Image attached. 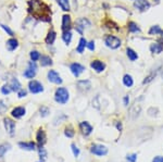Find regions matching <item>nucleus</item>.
<instances>
[{
    "instance_id": "obj_37",
    "label": "nucleus",
    "mask_w": 163,
    "mask_h": 162,
    "mask_svg": "<svg viewBox=\"0 0 163 162\" xmlns=\"http://www.w3.org/2000/svg\"><path fill=\"white\" fill-rule=\"evenodd\" d=\"M64 135L70 137V138H72V137L74 136V131H73V129H71V127H67L65 131H64Z\"/></svg>"
},
{
    "instance_id": "obj_16",
    "label": "nucleus",
    "mask_w": 163,
    "mask_h": 162,
    "mask_svg": "<svg viewBox=\"0 0 163 162\" xmlns=\"http://www.w3.org/2000/svg\"><path fill=\"white\" fill-rule=\"evenodd\" d=\"M36 139H37V144L39 145V147H42V146L46 143V134H45V132L42 129H40L37 132Z\"/></svg>"
},
{
    "instance_id": "obj_52",
    "label": "nucleus",
    "mask_w": 163,
    "mask_h": 162,
    "mask_svg": "<svg viewBox=\"0 0 163 162\" xmlns=\"http://www.w3.org/2000/svg\"><path fill=\"white\" fill-rule=\"evenodd\" d=\"M0 63H1V62H0Z\"/></svg>"
},
{
    "instance_id": "obj_2",
    "label": "nucleus",
    "mask_w": 163,
    "mask_h": 162,
    "mask_svg": "<svg viewBox=\"0 0 163 162\" xmlns=\"http://www.w3.org/2000/svg\"><path fill=\"white\" fill-rule=\"evenodd\" d=\"M70 98V94L67 92V88L64 87H59L58 89L55 90V100L61 104H65L69 101Z\"/></svg>"
},
{
    "instance_id": "obj_31",
    "label": "nucleus",
    "mask_w": 163,
    "mask_h": 162,
    "mask_svg": "<svg viewBox=\"0 0 163 162\" xmlns=\"http://www.w3.org/2000/svg\"><path fill=\"white\" fill-rule=\"evenodd\" d=\"M76 24H78V25H80V26H83L84 28L85 27H88V26H90V22H89L88 20L87 19H85V17H83V19H80L76 22Z\"/></svg>"
},
{
    "instance_id": "obj_34",
    "label": "nucleus",
    "mask_w": 163,
    "mask_h": 162,
    "mask_svg": "<svg viewBox=\"0 0 163 162\" xmlns=\"http://www.w3.org/2000/svg\"><path fill=\"white\" fill-rule=\"evenodd\" d=\"M11 92L12 89H11V87H10V85H3V86L1 87V92H2L3 95H9Z\"/></svg>"
},
{
    "instance_id": "obj_13",
    "label": "nucleus",
    "mask_w": 163,
    "mask_h": 162,
    "mask_svg": "<svg viewBox=\"0 0 163 162\" xmlns=\"http://www.w3.org/2000/svg\"><path fill=\"white\" fill-rule=\"evenodd\" d=\"M80 131H82V133H83L84 135H89L92 132V126L90 125V124L88 123V122H86V121H84V122H80Z\"/></svg>"
},
{
    "instance_id": "obj_7",
    "label": "nucleus",
    "mask_w": 163,
    "mask_h": 162,
    "mask_svg": "<svg viewBox=\"0 0 163 162\" xmlns=\"http://www.w3.org/2000/svg\"><path fill=\"white\" fill-rule=\"evenodd\" d=\"M70 70H71V72L73 73V75L75 77H78L84 72L85 67L82 64H80V63H77V62H74V63H72V64L70 65Z\"/></svg>"
},
{
    "instance_id": "obj_3",
    "label": "nucleus",
    "mask_w": 163,
    "mask_h": 162,
    "mask_svg": "<svg viewBox=\"0 0 163 162\" xmlns=\"http://www.w3.org/2000/svg\"><path fill=\"white\" fill-rule=\"evenodd\" d=\"M105 44L111 49H118L121 46V39L113 35H107L105 37Z\"/></svg>"
},
{
    "instance_id": "obj_49",
    "label": "nucleus",
    "mask_w": 163,
    "mask_h": 162,
    "mask_svg": "<svg viewBox=\"0 0 163 162\" xmlns=\"http://www.w3.org/2000/svg\"><path fill=\"white\" fill-rule=\"evenodd\" d=\"M161 40H162V42H163V31L161 32Z\"/></svg>"
},
{
    "instance_id": "obj_27",
    "label": "nucleus",
    "mask_w": 163,
    "mask_h": 162,
    "mask_svg": "<svg viewBox=\"0 0 163 162\" xmlns=\"http://www.w3.org/2000/svg\"><path fill=\"white\" fill-rule=\"evenodd\" d=\"M62 39H63V42H65L67 45H70V42H71V40H72V34H71V32H70V31L63 32Z\"/></svg>"
},
{
    "instance_id": "obj_45",
    "label": "nucleus",
    "mask_w": 163,
    "mask_h": 162,
    "mask_svg": "<svg viewBox=\"0 0 163 162\" xmlns=\"http://www.w3.org/2000/svg\"><path fill=\"white\" fill-rule=\"evenodd\" d=\"M7 109V106L5 104H3L2 100H0V112H5Z\"/></svg>"
},
{
    "instance_id": "obj_28",
    "label": "nucleus",
    "mask_w": 163,
    "mask_h": 162,
    "mask_svg": "<svg viewBox=\"0 0 163 162\" xmlns=\"http://www.w3.org/2000/svg\"><path fill=\"white\" fill-rule=\"evenodd\" d=\"M23 75H24L25 78H34L35 75H36V71H34L32 70V69H30V67H27V70L24 71Z\"/></svg>"
},
{
    "instance_id": "obj_12",
    "label": "nucleus",
    "mask_w": 163,
    "mask_h": 162,
    "mask_svg": "<svg viewBox=\"0 0 163 162\" xmlns=\"http://www.w3.org/2000/svg\"><path fill=\"white\" fill-rule=\"evenodd\" d=\"M25 113H26V110L24 107H17L11 111V115L15 119H21L22 117H24Z\"/></svg>"
},
{
    "instance_id": "obj_21",
    "label": "nucleus",
    "mask_w": 163,
    "mask_h": 162,
    "mask_svg": "<svg viewBox=\"0 0 163 162\" xmlns=\"http://www.w3.org/2000/svg\"><path fill=\"white\" fill-rule=\"evenodd\" d=\"M19 146L22 149H24V150H30V151L35 150V147H36L33 142H28V143H19Z\"/></svg>"
},
{
    "instance_id": "obj_24",
    "label": "nucleus",
    "mask_w": 163,
    "mask_h": 162,
    "mask_svg": "<svg viewBox=\"0 0 163 162\" xmlns=\"http://www.w3.org/2000/svg\"><path fill=\"white\" fill-rule=\"evenodd\" d=\"M123 84H124L126 87H132L134 84L133 77H132L130 74H125L124 77H123Z\"/></svg>"
},
{
    "instance_id": "obj_32",
    "label": "nucleus",
    "mask_w": 163,
    "mask_h": 162,
    "mask_svg": "<svg viewBox=\"0 0 163 162\" xmlns=\"http://www.w3.org/2000/svg\"><path fill=\"white\" fill-rule=\"evenodd\" d=\"M10 147H11V146L9 145V144H3V145L0 146V157H2L3 154H6L7 151L10 149Z\"/></svg>"
},
{
    "instance_id": "obj_5",
    "label": "nucleus",
    "mask_w": 163,
    "mask_h": 162,
    "mask_svg": "<svg viewBox=\"0 0 163 162\" xmlns=\"http://www.w3.org/2000/svg\"><path fill=\"white\" fill-rule=\"evenodd\" d=\"M90 151L96 156H105L108 154V148L102 145H94L90 148Z\"/></svg>"
},
{
    "instance_id": "obj_30",
    "label": "nucleus",
    "mask_w": 163,
    "mask_h": 162,
    "mask_svg": "<svg viewBox=\"0 0 163 162\" xmlns=\"http://www.w3.org/2000/svg\"><path fill=\"white\" fill-rule=\"evenodd\" d=\"M161 32H162V30L160 26L155 25L149 30V35H158V34H161Z\"/></svg>"
},
{
    "instance_id": "obj_8",
    "label": "nucleus",
    "mask_w": 163,
    "mask_h": 162,
    "mask_svg": "<svg viewBox=\"0 0 163 162\" xmlns=\"http://www.w3.org/2000/svg\"><path fill=\"white\" fill-rule=\"evenodd\" d=\"M134 7L136 9H138L139 11L144 12L150 8V3L148 0H136L134 2Z\"/></svg>"
},
{
    "instance_id": "obj_36",
    "label": "nucleus",
    "mask_w": 163,
    "mask_h": 162,
    "mask_svg": "<svg viewBox=\"0 0 163 162\" xmlns=\"http://www.w3.org/2000/svg\"><path fill=\"white\" fill-rule=\"evenodd\" d=\"M49 113H50V110L48 109L47 107H42V108H40V115H42V117H47Z\"/></svg>"
},
{
    "instance_id": "obj_50",
    "label": "nucleus",
    "mask_w": 163,
    "mask_h": 162,
    "mask_svg": "<svg viewBox=\"0 0 163 162\" xmlns=\"http://www.w3.org/2000/svg\"><path fill=\"white\" fill-rule=\"evenodd\" d=\"M38 162H42V161H38Z\"/></svg>"
},
{
    "instance_id": "obj_20",
    "label": "nucleus",
    "mask_w": 163,
    "mask_h": 162,
    "mask_svg": "<svg viewBox=\"0 0 163 162\" xmlns=\"http://www.w3.org/2000/svg\"><path fill=\"white\" fill-rule=\"evenodd\" d=\"M40 65L42 67H49L52 65V60L49 56H40Z\"/></svg>"
},
{
    "instance_id": "obj_23",
    "label": "nucleus",
    "mask_w": 163,
    "mask_h": 162,
    "mask_svg": "<svg viewBox=\"0 0 163 162\" xmlns=\"http://www.w3.org/2000/svg\"><path fill=\"white\" fill-rule=\"evenodd\" d=\"M58 1V5L60 6V8L63 10V11H70V1L69 0H57Z\"/></svg>"
},
{
    "instance_id": "obj_14",
    "label": "nucleus",
    "mask_w": 163,
    "mask_h": 162,
    "mask_svg": "<svg viewBox=\"0 0 163 162\" xmlns=\"http://www.w3.org/2000/svg\"><path fill=\"white\" fill-rule=\"evenodd\" d=\"M6 46H7V49H8L9 51H14L17 47H19V40L15 38H10L7 40Z\"/></svg>"
},
{
    "instance_id": "obj_25",
    "label": "nucleus",
    "mask_w": 163,
    "mask_h": 162,
    "mask_svg": "<svg viewBox=\"0 0 163 162\" xmlns=\"http://www.w3.org/2000/svg\"><path fill=\"white\" fill-rule=\"evenodd\" d=\"M126 53H127V57L130 58V61H135V60L138 59V55H137V52H135L132 48H127Z\"/></svg>"
},
{
    "instance_id": "obj_10",
    "label": "nucleus",
    "mask_w": 163,
    "mask_h": 162,
    "mask_svg": "<svg viewBox=\"0 0 163 162\" xmlns=\"http://www.w3.org/2000/svg\"><path fill=\"white\" fill-rule=\"evenodd\" d=\"M90 67L92 70L96 71L97 73H101L102 71H105V64L102 61H100V60H94V61L90 63Z\"/></svg>"
},
{
    "instance_id": "obj_51",
    "label": "nucleus",
    "mask_w": 163,
    "mask_h": 162,
    "mask_svg": "<svg viewBox=\"0 0 163 162\" xmlns=\"http://www.w3.org/2000/svg\"><path fill=\"white\" fill-rule=\"evenodd\" d=\"M157 1H159V0H157Z\"/></svg>"
},
{
    "instance_id": "obj_35",
    "label": "nucleus",
    "mask_w": 163,
    "mask_h": 162,
    "mask_svg": "<svg viewBox=\"0 0 163 162\" xmlns=\"http://www.w3.org/2000/svg\"><path fill=\"white\" fill-rule=\"evenodd\" d=\"M0 26H1V28H2L3 31L6 32L8 35H10V36H13V31H12L11 28L9 27V26H7V25H5V24H0Z\"/></svg>"
},
{
    "instance_id": "obj_40",
    "label": "nucleus",
    "mask_w": 163,
    "mask_h": 162,
    "mask_svg": "<svg viewBox=\"0 0 163 162\" xmlns=\"http://www.w3.org/2000/svg\"><path fill=\"white\" fill-rule=\"evenodd\" d=\"M39 156H40V158H42V159H46V157H47V152H46L45 148H42V147L39 148Z\"/></svg>"
},
{
    "instance_id": "obj_48",
    "label": "nucleus",
    "mask_w": 163,
    "mask_h": 162,
    "mask_svg": "<svg viewBox=\"0 0 163 162\" xmlns=\"http://www.w3.org/2000/svg\"><path fill=\"white\" fill-rule=\"evenodd\" d=\"M116 127H118V129H120V131H121V129H122V124L118 123V124H116Z\"/></svg>"
},
{
    "instance_id": "obj_26",
    "label": "nucleus",
    "mask_w": 163,
    "mask_h": 162,
    "mask_svg": "<svg viewBox=\"0 0 163 162\" xmlns=\"http://www.w3.org/2000/svg\"><path fill=\"white\" fill-rule=\"evenodd\" d=\"M128 31H130V33H139V32H140V28L138 27V25H137L135 22H130L128 23Z\"/></svg>"
},
{
    "instance_id": "obj_6",
    "label": "nucleus",
    "mask_w": 163,
    "mask_h": 162,
    "mask_svg": "<svg viewBox=\"0 0 163 162\" xmlns=\"http://www.w3.org/2000/svg\"><path fill=\"white\" fill-rule=\"evenodd\" d=\"M47 76H48L49 82H51L53 84H58V85L62 84V78H61V76L59 75V73L55 72V70H50L49 72H48Z\"/></svg>"
},
{
    "instance_id": "obj_18",
    "label": "nucleus",
    "mask_w": 163,
    "mask_h": 162,
    "mask_svg": "<svg viewBox=\"0 0 163 162\" xmlns=\"http://www.w3.org/2000/svg\"><path fill=\"white\" fill-rule=\"evenodd\" d=\"M150 51L152 53H161L163 51V45L160 42H155V44H151L150 46Z\"/></svg>"
},
{
    "instance_id": "obj_17",
    "label": "nucleus",
    "mask_w": 163,
    "mask_h": 162,
    "mask_svg": "<svg viewBox=\"0 0 163 162\" xmlns=\"http://www.w3.org/2000/svg\"><path fill=\"white\" fill-rule=\"evenodd\" d=\"M55 37H57L55 32L53 31V30H50V31L48 32V35L47 37H46V39H45V42H46V44H48V45H52L55 40Z\"/></svg>"
},
{
    "instance_id": "obj_1",
    "label": "nucleus",
    "mask_w": 163,
    "mask_h": 162,
    "mask_svg": "<svg viewBox=\"0 0 163 162\" xmlns=\"http://www.w3.org/2000/svg\"><path fill=\"white\" fill-rule=\"evenodd\" d=\"M27 11L36 19L42 20L45 22H49L51 20V17H50V8L46 3L42 2V0H30L28 1Z\"/></svg>"
},
{
    "instance_id": "obj_29",
    "label": "nucleus",
    "mask_w": 163,
    "mask_h": 162,
    "mask_svg": "<svg viewBox=\"0 0 163 162\" xmlns=\"http://www.w3.org/2000/svg\"><path fill=\"white\" fill-rule=\"evenodd\" d=\"M30 60H32V61L36 62L37 60L40 59V53H39L37 50H32L30 52Z\"/></svg>"
},
{
    "instance_id": "obj_44",
    "label": "nucleus",
    "mask_w": 163,
    "mask_h": 162,
    "mask_svg": "<svg viewBox=\"0 0 163 162\" xmlns=\"http://www.w3.org/2000/svg\"><path fill=\"white\" fill-rule=\"evenodd\" d=\"M75 30H76V32H78L80 35H83V31H84L83 26H80V25H78V24H76V26H75Z\"/></svg>"
},
{
    "instance_id": "obj_46",
    "label": "nucleus",
    "mask_w": 163,
    "mask_h": 162,
    "mask_svg": "<svg viewBox=\"0 0 163 162\" xmlns=\"http://www.w3.org/2000/svg\"><path fill=\"white\" fill-rule=\"evenodd\" d=\"M152 162H163V157H161V156L155 157V159L152 160Z\"/></svg>"
},
{
    "instance_id": "obj_19",
    "label": "nucleus",
    "mask_w": 163,
    "mask_h": 162,
    "mask_svg": "<svg viewBox=\"0 0 163 162\" xmlns=\"http://www.w3.org/2000/svg\"><path fill=\"white\" fill-rule=\"evenodd\" d=\"M10 87H11L12 92H19L21 89V83L19 82L17 77H13L11 79V83H10Z\"/></svg>"
},
{
    "instance_id": "obj_9",
    "label": "nucleus",
    "mask_w": 163,
    "mask_h": 162,
    "mask_svg": "<svg viewBox=\"0 0 163 162\" xmlns=\"http://www.w3.org/2000/svg\"><path fill=\"white\" fill-rule=\"evenodd\" d=\"M3 124H5V127H6L7 132L12 136L14 134V131H15V122H13L11 119L7 117V119L3 120Z\"/></svg>"
},
{
    "instance_id": "obj_15",
    "label": "nucleus",
    "mask_w": 163,
    "mask_h": 162,
    "mask_svg": "<svg viewBox=\"0 0 163 162\" xmlns=\"http://www.w3.org/2000/svg\"><path fill=\"white\" fill-rule=\"evenodd\" d=\"M78 89L82 90V92H88L91 87V83L88 79H84V81H80L77 83Z\"/></svg>"
},
{
    "instance_id": "obj_47",
    "label": "nucleus",
    "mask_w": 163,
    "mask_h": 162,
    "mask_svg": "<svg viewBox=\"0 0 163 162\" xmlns=\"http://www.w3.org/2000/svg\"><path fill=\"white\" fill-rule=\"evenodd\" d=\"M123 102H124V106H128V102H130V98H128V96H125L124 99H123Z\"/></svg>"
},
{
    "instance_id": "obj_4",
    "label": "nucleus",
    "mask_w": 163,
    "mask_h": 162,
    "mask_svg": "<svg viewBox=\"0 0 163 162\" xmlns=\"http://www.w3.org/2000/svg\"><path fill=\"white\" fill-rule=\"evenodd\" d=\"M28 90L32 94H39V92H44V86L42 83H39L38 81H30L28 83Z\"/></svg>"
},
{
    "instance_id": "obj_42",
    "label": "nucleus",
    "mask_w": 163,
    "mask_h": 162,
    "mask_svg": "<svg viewBox=\"0 0 163 162\" xmlns=\"http://www.w3.org/2000/svg\"><path fill=\"white\" fill-rule=\"evenodd\" d=\"M28 67H30V69H32V70H34V71H37L36 62H35V61H30V62H28Z\"/></svg>"
},
{
    "instance_id": "obj_11",
    "label": "nucleus",
    "mask_w": 163,
    "mask_h": 162,
    "mask_svg": "<svg viewBox=\"0 0 163 162\" xmlns=\"http://www.w3.org/2000/svg\"><path fill=\"white\" fill-rule=\"evenodd\" d=\"M71 24H72V21H71V17L69 14H64L62 17V31L63 32H67L70 31L71 28Z\"/></svg>"
},
{
    "instance_id": "obj_38",
    "label": "nucleus",
    "mask_w": 163,
    "mask_h": 162,
    "mask_svg": "<svg viewBox=\"0 0 163 162\" xmlns=\"http://www.w3.org/2000/svg\"><path fill=\"white\" fill-rule=\"evenodd\" d=\"M126 159L128 162H136V160H137V154H128V156L126 157Z\"/></svg>"
},
{
    "instance_id": "obj_41",
    "label": "nucleus",
    "mask_w": 163,
    "mask_h": 162,
    "mask_svg": "<svg viewBox=\"0 0 163 162\" xmlns=\"http://www.w3.org/2000/svg\"><path fill=\"white\" fill-rule=\"evenodd\" d=\"M26 95H27V92H26L25 89H23V88H21V89L17 92V96H19V98L26 97Z\"/></svg>"
},
{
    "instance_id": "obj_39",
    "label": "nucleus",
    "mask_w": 163,
    "mask_h": 162,
    "mask_svg": "<svg viewBox=\"0 0 163 162\" xmlns=\"http://www.w3.org/2000/svg\"><path fill=\"white\" fill-rule=\"evenodd\" d=\"M71 148H72L73 154H74L75 157H78V154H80V149H78L77 147L74 145V144H72V145H71Z\"/></svg>"
},
{
    "instance_id": "obj_43",
    "label": "nucleus",
    "mask_w": 163,
    "mask_h": 162,
    "mask_svg": "<svg viewBox=\"0 0 163 162\" xmlns=\"http://www.w3.org/2000/svg\"><path fill=\"white\" fill-rule=\"evenodd\" d=\"M87 48H88L90 51H94L95 50V42H87Z\"/></svg>"
},
{
    "instance_id": "obj_33",
    "label": "nucleus",
    "mask_w": 163,
    "mask_h": 162,
    "mask_svg": "<svg viewBox=\"0 0 163 162\" xmlns=\"http://www.w3.org/2000/svg\"><path fill=\"white\" fill-rule=\"evenodd\" d=\"M157 72H158V70L155 71V73H151V74H149V75L147 76V77L144 79V82H143V84H148V83H150V82H151L152 79H153V78H155V76H157Z\"/></svg>"
},
{
    "instance_id": "obj_22",
    "label": "nucleus",
    "mask_w": 163,
    "mask_h": 162,
    "mask_svg": "<svg viewBox=\"0 0 163 162\" xmlns=\"http://www.w3.org/2000/svg\"><path fill=\"white\" fill-rule=\"evenodd\" d=\"M85 47H87V40H86L84 37H80V42H78V46L77 48H76V51H77L78 53H83Z\"/></svg>"
}]
</instances>
